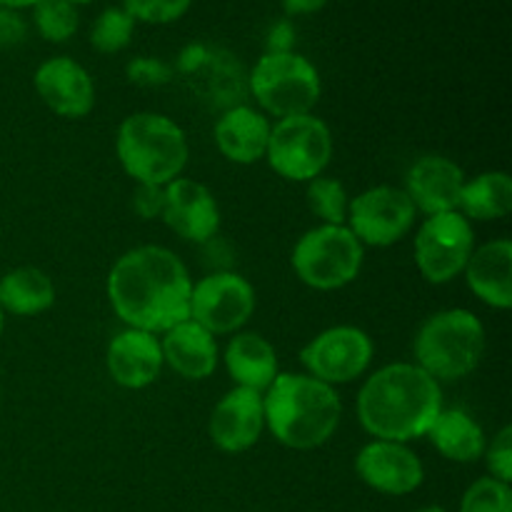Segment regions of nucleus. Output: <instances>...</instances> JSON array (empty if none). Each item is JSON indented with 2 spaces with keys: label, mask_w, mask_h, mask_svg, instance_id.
<instances>
[{
  "label": "nucleus",
  "mask_w": 512,
  "mask_h": 512,
  "mask_svg": "<svg viewBox=\"0 0 512 512\" xmlns=\"http://www.w3.org/2000/svg\"><path fill=\"white\" fill-rule=\"evenodd\" d=\"M113 313L125 328L163 335L190 318L193 278L165 245H138L120 255L105 280Z\"/></svg>",
  "instance_id": "1"
},
{
  "label": "nucleus",
  "mask_w": 512,
  "mask_h": 512,
  "mask_svg": "<svg viewBox=\"0 0 512 512\" xmlns=\"http://www.w3.org/2000/svg\"><path fill=\"white\" fill-rule=\"evenodd\" d=\"M445 408L443 385L415 363H390L360 385L355 413L373 440L413 443L425 438Z\"/></svg>",
  "instance_id": "2"
},
{
  "label": "nucleus",
  "mask_w": 512,
  "mask_h": 512,
  "mask_svg": "<svg viewBox=\"0 0 512 512\" xmlns=\"http://www.w3.org/2000/svg\"><path fill=\"white\" fill-rule=\"evenodd\" d=\"M263 410L265 430L290 450L323 448L343 420L338 390L308 373H278L263 393Z\"/></svg>",
  "instance_id": "3"
},
{
  "label": "nucleus",
  "mask_w": 512,
  "mask_h": 512,
  "mask_svg": "<svg viewBox=\"0 0 512 512\" xmlns=\"http://www.w3.org/2000/svg\"><path fill=\"white\" fill-rule=\"evenodd\" d=\"M115 155L133 183L168 185L188 168L190 143L173 118L138 110L118 125Z\"/></svg>",
  "instance_id": "4"
},
{
  "label": "nucleus",
  "mask_w": 512,
  "mask_h": 512,
  "mask_svg": "<svg viewBox=\"0 0 512 512\" xmlns=\"http://www.w3.org/2000/svg\"><path fill=\"white\" fill-rule=\"evenodd\" d=\"M485 348V325L473 310H438L415 330L413 363L440 385L455 383L478 370L485 358Z\"/></svg>",
  "instance_id": "5"
},
{
  "label": "nucleus",
  "mask_w": 512,
  "mask_h": 512,
  "mask_svg": "<svg viewBox=\"0 0 512 512\" xmlns=\"http://www.w3.org/2000/svg\"><path fill=\"white\" fill-rule=\"evenodd\" d=\"M250 93L268 118L313 113L323 95L318 68L295 50H268L250 70Z\"/></svg>",
  "instance_id": "6"
},
{
  "label": "nucleus",
  "mask_w": 512,
  "mask_h": 512,
  "mask_svg": "<svg viewBox=\"0 0 512 512\" xmlns=\"http://www.w3.org/2000/svg\"><path fill=\"white\" fill-rule=\"evenodd\" d=\"M365 248L348 225H315L293 245L290 265L308 288L330 293L348 288L363 270Z\"/></svg>",
  "instance_id": "7"
},
{
  "label": "nucleus",
  "mask_w": 512,
  "mask_h": 512,
  "mask_svg": "<svg viewBox=\"0 0 512 512\" xmlns=\"http://www.w3.org/2000/svg\"><path fill=\"white\" fill-rule=\"evenodd\" d=\"M333 130L315 113L275 120L270 128L265 163L283 180L310 183L333 163Z\"/></svg>",
  "instance_id": "8"
},
{
  "label": "nucleus",
  "mask_w": 512,
  "mask_h": 512,
  "mask_svg": "<svg viewBox=\"0 0 512 512\" xmlns=\"http://www.w3.org/2000/svg\"><path fill=\"white\" fill-rule=\"evenodd\" d=\"M475 250V230L468 218L450 213L428 215L413 238V260L430 285H448L460 278Z\"/></svg>",
  "instance_id": "9"
},
{
  "label": "nucleus",
  "mask_w": 512,
  "mask_h": 512,
  "mask_svg": "<svg viewBox=\"0 0 512 512\" xmlns=\"http://www.w3.org/2000/svg\"><path fill=\"white\" fill-rule=\"evenodd\" d=\"M375 358V343L358 325H333L320 330L300 348L305 373L323 383L348 385L368 375Z\"/></svg>",
  "instance_id": "10"
},
{
  "label": "nucleus",
  "mask_w": 512,
  "mask_h": 512,
  "mask_svg": "<svg viewBox=\"0 0 512 512\" xmlns=\"http://www.w3.org/2000/svg\"><path fill=\"white\" fill-rule=\"evenodd\" d=\"M418 223V210L410 203L408 193L395 185H373L355 198H350L348 225L350 233L363 243V248H390L413 233Z\"/></svg>",
  "instance_id": "11"
},
{
  "label": "nucleus",
  "mask_w": 512,
  "mask_h": 512,
  "mask_svg": "<svg viewBox=\"0 0 512 512\" xmlns=\"http://www.w3.org/2000/svg\"><path fill=\"white\" fill-rule=\"evenodd\" d=\"M255 305H258V298L248 278L233 270H215L193 283L190 320L203 325L215 338L233 335L248 325Z\"/></svg>",
  "instance_id": "12"
},
{
  "label": "nucleus",
  "mask_w": 512,
  "mask_h": 512,
  "mask_svg": "<svg viewBox=\"0 0 512 512\" xmlns=\"http://www.w3.org/2000/svg\"><path fill=\"white\" fill-rule=\"evenodd\" d=\"M355 475L365 488L388 498L413 495L425 483V465L408 443L370 440L355 455Z\"/></svg>",
  "instance_id": "13"
},
{
  "label": "nucleus",
  "mask_w": 512,
  "mask_h": 512,
  "mask_svg": "<svg viewBox=\"0 0 512 512\" xmlns=\"http://www.w3.org/2000/svg\"><path fill=\"white\" fill-rule=\"evenodd\" d=\"M160 220L178 238L203 245L218 235L223 215H220V205L208 185L180 175L163 188Z\"/></svg>",
  "instance_id": "14"
},
{
  "label": "nucleus",
  "mask_w": 512,
  "mask_h": 512,
  "mask_svg": "<svg viewBox=\"0 0 512 512\" xmlns=\"http://www.w3.org/2000/svg\"><path fill=\"white\" fill-rule=\"evenodd\" d=\"M33 88L58 118L80 120L95 108L93 75L68 55L43 60L33 75Z\"/></svg>",
  "instance_id": "15"
},
{
  "label": "nucleus",
  "mask_w": 512,
  "mask_h": 512,
  "mask_svg": "<svg viewBox=\"0 0 512 512\" xmlns=\"http://www.w3.org/2000/svg\"><path fill=\"white\" fill-rule=\"evenodd\" d=\"M265 433L263 393L233 388L215 403L208 420L210 443L228 455L248 453Z\"/></svg>",
  "instance_id": "16"
},
{
  "label": "nucleus",
  "mask_w": 512,
  "mask_h": 512,
  "mask_svg": "<svg viewBox=\"0 0 512 512\" xmlns=\"http://www.w3.org/2000/svg\"><path fill=\"white\" fill-rule=\"evenodd\" d=\"M465 180H468V175L453 158L428 153L420 155L410 165L408 173H405L403 190L408 193L415 210L428 218V215L458 210Z\"/></svg>",
  "instance_id": "17"
},
{
  "label": "nucleus",
  "mask_w": 512,
  "mask_h": 512,
  "mask_svg": "<svg viewBox=\"0 0 512 512\" xmlns=\"http://www.w3.org/2000/svg\"><path fill=\"white\" fill-rule=\"evenodd\" d=\"M110 380L125 390H145L160 378L165 363L160 338L135 328H123L110 338L105 350Z\"/></svg>",
  "instance_id": "18"
},
{
  "label": "nucleus",
  "mask_w": 512,
  "mask_h": 512,
  "mask_svg": "<svg viewBox=\"0 0 512 512\" xmlns=\"http://www.w3.org/2000/svg\"><path fill=\"white\" fill-rule=\"evenodd\" d=\"M270 118L250 105H233L213 125V140L218 153L228 163L255 165L265 160L270 140Z\"/></svg>",
  "instance_id": "19"
},
{
  "label": "nucleus",
  "mask_w": 512,
  "mask_h": 512,
  "mask_svg": "<svg viewBox=\"0 0 512 512\" xmlns=\"http://www.w3.org/2000/svg\"><path fill=\"white\" fill-rule=\"evenodd\" d=\"M468 290L493 310L512 308V240L495 238L475 245L463 270Z\"/></svg>",
  "instance_id": "20"
},
{
  "label": "nucleus",
  "mask_w": 512,
  "mask_h": 512,
  "mask_svg": "<svg viewBox=\"0 0 512 512\" xmlns=\"http://www.w3.org/2000/svg\"><path fill=\"white\" fill-rule=\"evenodd\" d=\"M160 350H163L165 368H170L183 380H193V383L210 378L220 363V348L215 335L190 318L165 330L160 338Z\"/></svg>",
  "instance_id": "21"
},
{
  "label": "nucleus",
  "mask_w": 512,
  "mask_h": 512,
  "mask_svg": "<svg viewBox=\"0 0 512 512\" xmlns=\"http://www.w3.org/2000/svg\"><path fill=\"white\" fill-rule=\"evenodd\" d=\"M220 360L235 388H248L255 393H265L280 373L278 350L255 330H238L230 335Z\"/></svg>",
  "instance_id": "22"
},
{
  "label": "nucleus",
  "mask_w": 512,
  "mask_h": 512,
  "mask_svg": "<svg viewBox=\"0 0 512 512\" xmlns=\"http://www.w3.org/2000/svg\"><path fill=\"white\" fill-rule=\"evenodd\" d=\"M425 438L450 463L470 465L483 460L488 435L483 425L463 408H443Z\"/></svg>",
  "instance_id": "23"
},
{
  "label": "nucleus",
  "mask_w": 512,
  "mask_h": 512,
  "mask_svg": "<svg viewBox=\"0 0 512 512\" xmlns=\"http://www.w3.org/2000/svg\"><path fill=\"white\" fill-rule=\"evenodd\" d=\"M55 305V283L45 270L20 265L0 278V310L15 318H35Z\"/></svg>",
  "instance_id": "24"
},
{
  "label": "nucleus",
  "mask_w": 512,
  "mask_h": 512,
  "mask_svg": "<svg viewBox=\"0 0 512 512\" xmlns=\"http://www.w3.org/2000/svg\"><path fill=\"white\" fill-rule=\"evenodd\" d=\"M512 210V178L505 170H485L468 178L460 193L458 213L470 223L508 218Z\"/></svg>",
  "instance_id": "25"
},
{
  "label": "nucleus",
  "mask_w": 512,
  "mask_h": 512,
  "mask_svg": "<svg viewBox=\"0 0 512 512\" xmlns=\"http://www.w3.org/2000/svg\"><path fill=\"white\" fill-rule=\"evenodd\" d=\"M305 198L308 208L320 225H345L350 208V195L345 185L333 175H318L305 183Z\"/></svg>",
  "instance_id": "26"
},
{
  "label": "nucleus",
  "mask_w": 512,
  "mask_h": 512,
  "mask_svg": "<svg viewBox=\"0 0 512 512\" xmlns=\"http://www.w3.org/2000/svg\"><path fill=\"white\" fill-rule=\"evenodd\" d=\"M33 25L38 35L48 43H65L80 28L78 5L68 0H40L33 5Z\"/></svg>",
  "instance_id": "27"
},
{
  "label": "nucleus",
  "mask_w": 512,
  "mask_h": 512,
  "mask_svg": "<svg viewBox=\"0 0 512 512\" xmlns=\"http://www.w3.org/2000/svg\"><path fill=\"white\" fill-rule=\"evenodd\" d=\"M135 33V20L123 8H105L90 25L88 40L98 53L113 55L130 45Z\"/></svg>",
  "instance_id": "28"
},
{
  "label": "nucleus",
  "mask_w": 512,
  "mask_h": 512,
  "mask_svg": "<svg viewBox=\"0 0 512 512\" xmlns=\"http://www.w3.org/2000/svg\"><path fill=\"white\" fill-rule=\"evenodd\" d=\"M458 512H512V488L490 475L478 478L460 498Z\"/></svg>",
  "instance_id": "29"
},
{
  "label": "nucleus",
  "mask_w": 512,
  "mask_h": 512,
  "mask_svg": "<svg viewBox=\"0 0 512 512\" xmlns=\"http://www.w3.org/2000/svg\"><path fill=\"white\" fill-rule=\"evenodd\" d=\"M120 8L135 20V23H150V25H168L183 18L193 0H123Z\"/></svg>",
  "instance_id": "30"
},
{
  "label": "nucleus",
  "mask_w": 512,
  "mask_h": 512,
  "mask_svg": "<svg viewBox=\"0 0 512 512\" xmlns=\"http://www.w3.org/2000/svg\"><path fill=\"white\" fill-rule=\"evenodd\" d=\"M485 465H488L490 478L500 483H512V428L505 425L495 433L493 440H488L483 453Z\"/></svg>",
  "instance_id": "31"
},
{
  "label": "nucleus",
  "mask_w": 512,
  "mask_h": 512,
  "mask_svg": "<svg viewBox=\"0 0 512 512\" xmlns=\"http://www.w3.org/2000/svg\"><path fill=\"white\" fill-rule=\"evenodd\" d=\"M163 188L165 185L135 183L133 210L140 215V218L143 220L160 218V213H163Z\"/></svg>",
  "instance_id": "32"
},
{
  "label": "nucleus",
  "mask_w": 512,
  "mask_h": 512,
  "mask_svg": "<svg viewBox=\"0 0 512 512\" xmlns=\"http://www.w3.org/2000/svg\"><path fill=\"white\" fill-rule=\"evenodd\" d=\"M25 38H28V23L20 10L0 8V50L15 48L25 43Z\"/></svg>",
  "instance_id": "33"
},
{
  "label": "nucleus",
  "mask_w": 512,
  "mask_h": 512,
  "mask_svg": "<svg viewBox=\"0 0 512 512\" xmlns=\"http://www.w3.org/2000/svg\"><path fill=\"white\" fill-rule=\"evenodd\" d=\"M130 80L140 85H160L170 78V68L160 60L153 58H135L133 63L128 65Z\"/></svg>",
  "instance_id": "34"
},
{
  "label": "nucleus",
  "mask_w": 512,
  "mask_h": 512,
  "mask_svg": "<svg viewBox=\"0 0 512 512\" xmlns=\"http://www.w3.org/2000/svg\"><path fill=\"white\" fill-rule=\"evenodd\" d=\"M283 5V13L288 18H298V15H313L328 5V0H280Z\"/></svg>",
  "instance_id": "35"
},
{
  "label": "nucleus",
  "mask_w": 512,
  "mask_h": 512,
  "mask_svg": "<svg viewBox=\"0 0 512 512\" xmlns=\"http://www.w3.org/2000/svg\"><path fill=\"white\" fill-rule=\"evenodd\" d=\"M293 40H295V35H293V30H290V25L280 23V25H275L273 33H270V48L268 50H275V53H278V50H293Z\"/></svg>",
  "instance_id": "36"
},
{
  "label": "nucleus",
  "mask_w": 512,
  "mask_h": 512,
  "mask_svg": "<svg viewBox=\"0 0 512 512\" xmlns=\"http://www.w3.org/2000/svg\"><path fill=\"white\" fill-rule=\"evenodd\" d=\"M40 0H0V8H10V10H23V8H33L38 5Z\"/></svg>",
  "instance_id": "37"
},
{
  "label": "nucleus",
  "mask_w": 512,
  "mask_h": 512,
  "mask_svg": "<svg viewBox=\"0 0 512 512\" xmlns=\"http://www.w3.org/2000/svg\"><path fill=\"white\" fill-rule=\"evenodd\" d=\"M415 512H448L443 508V505H425V508H420V510H415Z\"/></svg>",
  "instance_id": "38"
},
{
  "label": "nucleus",
  "mask_w": 512,
  "mask_h": 512,
  "mask_svg": "<svg viewBox=\"0 0 512 512\" xmlns=\"http://www.w3.org/2000/svg\"><path fill=\"white\" fill-rule=\"evenodd\" d=\"M68 3H73V5H88V3H95V0H68Z\"/></svg>",
  "instance_id": "39"
},
{
  "label": "nucleus",
  "mask_w": 512,
  "mask_h": 512,
  "mask_svg": "<svg viewBox=\"0 0 512 512\" xmlns=\"http://www.w3.org/2000/svg\"><path fill=\"white\" fill-rule=\"evenodd\" d=\"M3 328H5V313L0 310V335H3Z\"/></svg>",
  "instance_id": "40"
}]
</instances>
